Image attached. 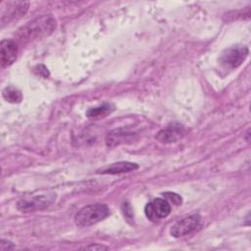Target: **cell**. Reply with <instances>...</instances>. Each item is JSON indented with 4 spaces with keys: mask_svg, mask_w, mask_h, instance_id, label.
<instances>
[{
    "mask_svg": "<svg viewBox=\"0 0 251 251\" xmlns=\"http://www.w3.org/2000/svg\"><path fill=\"white\" fill-rule=\"evenodd\" d=\"M110 214V209L107 205L96 203L84 206L81 208L75 216V223L77 226L87 227L93 226L105 218H107Z\"/></svg>",
    "mask_w": 251,
    "mask_h": 251,
    "instance_id": "7a4b0ae2",
    "label": "cell"
},
{
    "mask_svg": "<svg viewBox=\"0 0 251 251\" xmlns=\"http://www.w3.org/2000/svg\"><path fill=\"white\" fill-rule=\"evenodd\" d=\"M28 9L26 1H4L1 3V24L4 25L22 18Z\"/></svg>",
    "mask_w": 251,
    "mask_h": 251,
    "instance_id": "277c9868",
    "label": "cell"
},
{
    "mask_svg": "<svg viewBox=\"0 0 251 251\" xmlns=\"http://www.w3.org/2000/svg\"><path fill=\"white\" fill-rule=\"evenodd\" d=\"M138 169V165L131 162H118L106 167H103L97 171L98 174H108V175H117V174H124L135 171Z\"/></svg>",
    "mask_w": 251,
    "mask_h": 251,
    "instance_id": "30bf717a",
    "label": "cell"
},
{
    "mask_svg": "<svg viewBox=\"0 0 251 251\" xmlns=\"http://www.w3.org/2000/svg\"><path fill=\"white\" fill-rule=\"evenodd\" d=\"M56 199V195L45 194V195H37L31 198H25L18 202L17 208L22 212H33L36 210H42L50 206Z\"/></svg>",
    "mask_w": 251,
    "mask_h": 251,
    "instance_id": "5b68a950",
    "label": "cell"
},
{
    "mask_svg": "<svg viewBox=\"0 0 251 251\" xmlns=\"http://www.w3.org/2000/svg\"><path fill=\"white\" fill-rule=\"evenodd\" d=\"M185 133V129L182 125L180 124H171L161 129L155 136V138L165 144H170V143H175L177 142L179 139L183 137Z\"/></svg>",
    "mask_w": 251,
    "mask_h": 251,
    "instance_id": "ba28073f",
    "label": "cell"
},
{
    "mask_svg": "<svg viewBox=\"0 0 251 251\" xmlns=\"http://www.w3.org/2000/svg\"><path fill=\"white\" fill-rule=\"evenodd\" d=\"M55 28V19L51 15H43L23 25L18 30L17 35L22 41H30L49 35Z\"/></svg>",
    "mask_w": 251,
    "mask_h": 251,
    "instance_id": "6da1fadb",
    "label": "cell"
},
{
    "mask_svg": "<svg viewBox=\"0 0 251 251\" xmlns=\"http://www.w3.org/2000/svg\"><path fill=\"white\" fill-rule=\"evenodd\" d=\"M112 111V105L109 103H104L95 108H91L86 112V116L91 119H97L107 116Z\"/></svg>",
    "mask_w": 251,
    "mask_h": 251,
    "instance_id": "4fadbf2b",
    "label": "cell"
},
{
    "mask_svg": "<svg viewBox=\"0 0 251 251\" xmlns=\"http://www.w3.org/2000/svg\"><path fill=\"white\" fill-rule=\"evenodd\" d=\"M134 133L131 131H127L122 128H117L110 131L106 136V143L110 147L117 146L119 144L125 143L126 141H130L133 139Z\"/></svg>",
    "mask_w": 251,
    "mask_h": 251,
    "instance_id": "8fae6325",
    "label": "cell"
},
{
    "mask_svg": "<svg viewBox=\"0 0 251 251\" xmlns=\"http://www.w3.org/2000/svg\"><path fill=\"white\" fill-rule=\"evenodd\" d=\"M144 212L150 221H159L170 215L171 205L167 200L163 198H156L147 203L144 208Z\"/></svg>",
    "mask_w": 251,
    "mask_h": 251,
    "instance_id": "8992f818",
    "label": "cell"
},
{
    "mask_svg": "<svg viewBox=\"0 0 251 251\" xmlns=\"http://www.w3.org/2000/svg\"><path fill=\"white\" fill-rule=\"evenodd\" d=\"M200 221H201V218L198 215L188 216L176 222L171 227L170 232L174 237H180V236L187 235L193 232L194 230H196V228L200 225Z\"/></svg>",
    "mask_w": 251,
    "mask_h": 251,
    "instance_id": "52a82bcc",
    "label": "cell"
},
{
    "mask_svg": "<svg viewBox=\"0 0 251 251\" xmlns=\"http://www.w3.org/2000/svg\"><path fill=\"white\" fill-rule=\"evenodd\" d=\"M166 198H167V201L169 202H173L175 205H180L181 204V197L176 194V193H174V192H166L163 194Z\"/></svg>",
    "mask_w": 251,
    "mask_h": 251,
    "instance_id": "5bb4252c",
    "label": "cell"
},
{
    "mask_svg": "<svg viewBox=\"0 0 251 251\" xmlns=\"http://www.w3.org/2000/svg\"><path fill=\"white\" fill-rule=\"evenodd\" d=\"M2 96L6 101L10 103H20L23 99L22 92L14 86L5 87L2 91Z\"/></svg>",
    "mask_w": 251,
    "mask_h": 251,
    "instance_id": "7c38bea8",
    "label": "cell"
},
{
    "mask_svg": "<svg viewBox=\"0 0 251 251\" xmlns=\"http://www.w3.org/2000/svg\"><path fill=\"white\" fill-rule=\"evenodd\" d=\"M18 56L17 43L12 39H3L0 44V62L2 68L12 65Z\"/></svg>",
    "mask_w": 251,
    "mask_h": 251,
    "instance_id": "9c48e42d",
    "label": "cell"
},
{
    "mask_svg": "<svg viewBox=\"0 0 251 251\" xmlns=\"http://www.w3.org/2000/svg\"><path fill=\"white\" fill-rule=\"evenodd\" d=\"M85 248H86V249H94V250H101V249H107V247H106V246H103V245H98V244H92V245L86 246Z\"/></svg>",
    "mask_w": 251,
    "mask_h": 251,
    "instance_id": "9a60e30c",
    "label": "cell"
},
{
    "mask_svg": "<svg viewBox=\"0 0 251 251\" xmlns=\"http://www.w3.org/2000/svg\"><path fill=\"white\" fill-rule=\"evenodd\" d=\"M249 50L246 46H231L224 50L220 56V63L226 69L238 68L247 58Z\"/></svg>",
    "mask_w": 251,
    "mask_h": 251,
    "instance_id": "3957f363",
    "label": "cell"
}]
</instances>
